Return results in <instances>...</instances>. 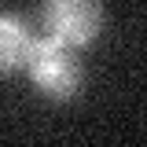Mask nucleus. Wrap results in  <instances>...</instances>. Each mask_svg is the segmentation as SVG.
<instances>
[{"label": "nucleus", "instance_id": "obj_1", "mask_svg": "<svg viewBox=\"0 0 147 147\" xmlns=\"http://www.w3.org/2000/svg\"><path fill=\"white\" fill-rule=\"evenodd\" d=\"M26 70H30L37 88L44 92V96H55V99H70V96H77V88H81V63H77L74 48L52 40L48 33L37 37Z\"/></svg>", "mask_w": 147, "mask_h": 147}, {"label": "nucleus", "instance_id": "obj_2", "mask_svg": "<svg viewBox=\"0 0 147 147\" xmlns=\"http://www.w3.org/2000/svg\"><path fill=\"white\" fill-rule=\"evenodd\" d=\"M44 26L48 37L66 48L92 44L103 30L99 0H44Z\"/></svg>", "mask_w": 147, "mask_h": 147}, {"label": "nucleus", "instance_id": "obj_3", "mask_svg": "<svg viewBox=\"0 0 147 147\" xmlns=\"http://www.w3.org/2000/svg\"><path fill=\"white\" fill-rule=\"evenodd\" d=\"M37 33L11 11H0V70L11 74V70H26L30 55H33Z\"/></svg>", "mask_w": 147, "mask_h": 147}]
</instances>
